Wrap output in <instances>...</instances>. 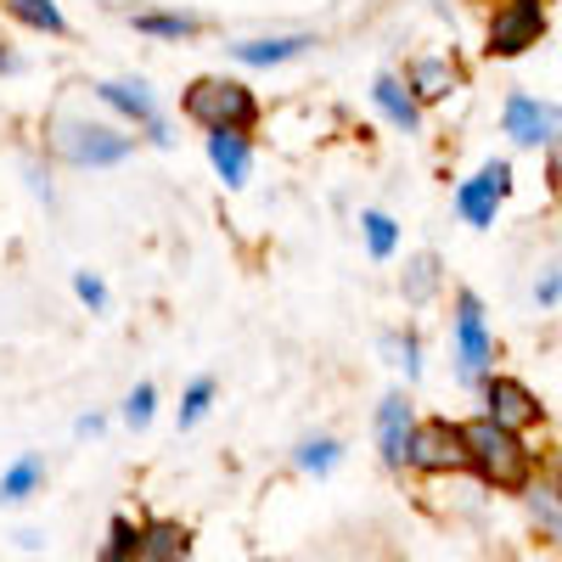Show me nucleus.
<instances>
[{
  "instance_id": "f257e3e1",
  "label": "nucleus",
  "mask_w": 562,
  "mask_h": 562,
  "mask_svg": "<svg viewBox=\"0 0 562 562\" xmlns=\"http://www.w3.org/2000/svg\"><path fill=\"white\" fill-rule=\"evenodd\" d=\"M461 439H467V467H473L484 484H495V490H524L529 484L535 456L524 450L518 428H506L495 416H479L461 428Z\"/></svg>"
},
{
  "instance_id": "f03ea898",
  "label": "nucleus",
  "mask_w": 562,
  "mask_h": 562,
  "mask_svg": "<svg viewBox=\"0 0 562 562\" xmlns=\"http://www.w3.org/2000/svg\"><path fill=\"white\" fill-rule=\"evenodd\" d=\"M186 119L203 124V130H254L259 119V102H254V90L237 85V79H198L192 90H186Z\"/></svg>"
},
{
  "instance_id": "7ed1b4c3",
  "label": "nucleus",
  "mask_w": 562,
  "mask_h": 562,
  "mask_svg": "<svg viewBox=\"0 0 562 562\" xmlns=\"http://www.w3.org/2000/svg\"><path fill=\"white\" fill-rule=\"evenodd\" d=\"M57 153L74 164V169H108V164H124L135 153V140L119 135V130H102V124H57Z\"/></svg>"
},
{
  "instance_id": "20e7f679",
  "label": "nucleus",
  "mask_w": 562,
  "mask_h": 562,
  "mask_svg": "<svg viewBox=\"0 0 562 562\" xmlns=\"http://www.w3.org/2000/svg\"><path fill=\"white\" fill-rule=\"evenodd\" d=\"M546 34V0H506L490 18V52L495 57H524Z\"/></svg>"
},
{
  "instance_id": "39448f33",
  "label": "nucleus",
  "mask_w": 562,
  "mask_h": 562,
  "mask_svg": "<svg viewBox=\"0 0 562 562\" xmlns=\"http://www.w3.org/2000/svg\"><path fill=\"white\" fill-rule=\"evenodd\" d=\"M411 467H416V473H461V467H467V439H461L456 422H416Z\"/></svg>"
},
{
  "instance_id": "423d86ee",
  "label": "nucleus",
  "mask_w": 562,
  "mask_h": 562,
  "mask_svg": "<svg viewBox=\"0 0 562 562\" xmlns=\"http://www.w3.org/2000/svg\"><path fill=\"white\" fill-rule=\"evenodd\" d=\"M490 333H484V310H479V299L473 293H461L456 299V366H461V378L473 383V378H484V366H490Z\"/></svg>"
},
{
  "instance_id": "0eeeda50",
  "label": "nucleus",
  "mask_w": 562,
  "mask_h": 562,
  "mask_svg": "<svg viewBox=\"0 0 562 562\" xmlns=\"http://www.w3.org/2000/svg\"><path fill=\"white\" fill-rule=\"evenodd\" d=\"M506 186H512V169L495 158V164H484L473 180H467L461 186V192H456V209H461V220L467 225H495V209H501V198H506Z\"/></svg>"
},
{
  "instance_id": "6e6552de",
  "label": "nucleus",
  "mask_w": 562,
  "mask_h": 562,
  "mask_svg": "<svg viewBox=\"0 0 562 562\" xmlns=\"http://www.w3.org/2000/svg\"><path fill=\"white\" fill-rule=\"evenodd\" d=\"M501 124L518 147H546V140H557V130H562V113L551 102H535V97H512Z\"/></svg>"
},
{
  "instance_id": "1a4fd4ad",
  "label": "nucleus",
  "mask_w": 562,
  "mask_h": 562,
  "mask_svg": "<svg viewBox=\"0 0 562 562\" xmlns=\"http://www.w3.org/2000/svg\"><path fill=\"white\" fill-rule=\"evenodd\" d=\"M411 434H416V422H411L405 394H389L378 405V445H383V461L389 467H405L411 461Z\"/></svg>"
},
{
  "instance_id": "9d476101",
  "label": "nucleus",
  "mask_w": 562,
  "mask_h": 562,
  "mask_svg": "<svg viewBox=\"0 0 562 562\" xmlns=\"http://www.w3.org/2000/svg\"><path fill=\"white\" fill-rule=\"evenodd\" d=\"M484 400H490V416L506 422V428H529V422H540V400H535L518 378H495V383L484 389Z\"/></svg>"
},
{
  "instance_id": "9b49d317",
  "label": "nucleus",
  "mask_w": 562,
  "mask_h": 562,
  "mask_svg": "<svg viewBox=\"0 0 562 562\" xmlns=\"http://www.w3.org/2000/svg\"><path fill=\"white\" fill-rule=\"evenodd\" d=\"M209 164L220 169L225 186H243L248 180V164H254L243 130H209Z\"/></svg>"
},
{
  "instance_id": "f8f14e48",
  "label": "nucleus",
  "mask_w": 562,
  "mask_h": 562,
  "mask_svg": "<svg viewBox=\"0 0 562 562\" xmlns=\"http://www.w3.org/2000/svg\"><path fill=\"white\" fill-rule=\"evenodd\" d=\"M310 34H281V40H243V45H231V57L248 63V68H270V63H288L299 52H310Z\"/></svg>"
},
{
  "instance_id": "ddd939ff",
  "label": "nucleus",
  "mask_w": 562,
  "mask_h": 562,
  "mask_svg": "<svg viewBox=\"0 0 562 562\" xmlns=\"http://www.w3.org/2000/svg\"><path fill=\"white\" fill-rule=\"evenodd\" d=\"M97 97L108 102V108H119L124 119H135V124H158V102L147 97V85H119V79H108V85H97Z\"/></svg>"
},
{
  "instance_id": "4468645a",
  "label": "nucleus",
  "mask_w": 562,
  "mask_h": 562,
  "mask_svg": "<svg viewBox=\"0 0 562 562\" xmlns=\"http://www.w3.org/2000/svg\"><path fill=\"white\" fill-rule=\"evenodd\" d=\"M371 102H378V108H383V113H389L400 130H416V124H422L416 90H411V85H400V79H389V74H383L378 85H371Z\"/></svg>"
},
{
  "instance_id": "2eb2a0df",
  "label": "nucleus",
  "mask_w": 562,
  "mask_h": 562,
  "mask_svg": "<svg viewBox=\"0 0 562 562\" xmlns=\"http://www.w3.org/2000/svg\"><path fill=\"white\" fill-rule=\"evenodd\" d=\"M411 90H416V102H445L450 90H456L450 63H439V57H422V63H411Z\"/></svg>"
},
{
  "instance_id": "dca6fc26",
  "label": "nucleus",
  "mask_w": 562,
  "mask_h": 562,
  "mask_svg": "<svg viewBox=\"0 0 562 562\" xmlns=\"http://www.w3.org/2000/svg\"><path fill=\"white\" fill-rule=\"evenodd\" d=\"M186 551H192V540H186V529H175V524H153V529H140V551H135V557L169 562V557H186Z\"/></svg>"
},
{
  "instance_id": "f3484780",
  "label": "nucleus",
  "mask_w": 562,
  "mask_h": 562,
  "mask_svg": "<svg viewBox=\"0 0 562 562\" xmlns=\"http://www.w3.org/2000/svg\"><path fill=\"white\" fill-rule=\"evenodd\" d=\"M40 479H45V461L40 456H18L7 467V479H0V501H29L40 490Z\"/></svg>"
},
{
  "instance_id": "a211bd4d",
  "label": "nucleus",
  "mask_w": 562,
  "mask_h": 562,
  "mask_svg": "<svg viewBox=\"0 0 562 562\" xmlns=\"http://www.w3.org/2000/svg\"><path fill=\"white\" fill-rule=\"evenodd\" d=\"M18 23H29V29H40V34H63L68 23H63V12H57V0H0Z\"/></svg>"
},
{
  "instance_id": "6ab92c4d",
  "label": "nucleus",
  "mask_w": 562,
  "mask_h": 562,
  "mask_svg": "<svg viewBox=\"0 0 562 562\" xmlns=\"http://www.w3.org/2000/svg\"><path fill=\"white\" fill-rule=\"evenodd\" d=\"M135 29H140V34H158V40H192L203 23H198V18H175V12H140Z\"/></svg>"
},
{
  "instance_id": "aec40b11",
  "label": "nucleus",
  "mask_w": 562,
  "mask_h": 562,
  "mask_svg": "<svg viewBox=\"0 0 562 562\" xmlns=\"http://www.w3.org/2000/svg\"><path fill=\"white\" fill-rule=\"evenodd\" d=\"M338 456H344L338 439H304V445H299V467H304V473H315V479H321V473H333Z\"/></svg>"
},
{
  "instance_id": "412c9836",
  "label": "nucleus",
  "mask_w": 562,
  "mask_h": 562,
  "mask_svg": "<svg viewBox=\"0 0 562 562\" xmlns=\"http://www.w3.org/2000/svg\"><path fill=\"white\" fill-rule=\"evenodd\" d=\"M434 288H439V259H434V254L411 259V276H405V299H411V304H422V299H428Z\"/></svg>"
},
{
  "instance_id": "4be33fe9",
  "label": "nucleus",
  "mask_w": 562,
  "mask_h": 562,
  "mask_svg": "<svg viewBox=\"0 0 562 562\" xmlns=\"http://www.w3.org/2000/svg\"><path fill=\"white\" fill-rule=\"evenodd\" d=\"M360 225H366V248L378 254V259H389V254H394V243H400V231H394V220H389V214H378V209H371V214H366Z\"/></svg>"
},
{
  "instance_id": "5701e85b",
  "label": "nucleus",
  "mask_w": 562,
  "mask_h": 562,
  "mask_svg": "<svg viewBox=\"0 0 562 562\" xmlns=\"http://www.w3.org/2000/svg\"><path fill=\"white\" fill-rule=\"evenodd\" d=\"M214 405V378H198L192 389H186V405H180V428H192V422H203Z\"/></svg>"
},
{
  "instance_id": "b1692460",
  "label": "nucleus",
  "mask_w": 562,
  "mask_h": 562,
  "mask_svg": "<svg viewBox=\"0 0 562 562\" xmlns=\"http://www.w3.org/2000/svg\"><path fill=\"white\" fill-rule=\"evenodd\" d=\"M153 405H158V394H153V383H140L130 400H124V416H130V428H147L153 422Z\"/></svg>"
},
{
  "instance_id": "393cba45",
  "label": "nucleus",
  "mask_w": 562,
  "mask_h": 562,
  "mask_svg": "<svg viewBox=\"0 0 562 562\" xmlns=\"http://www.w3.org/2000/svg\"><path fill=\"white\" fill-rule=\"evenodd\" d=\"M140 551V535L124 524V518H113V540H108V551L102 557H113V562H124V557H135Z\"/></svg>"
},
{
  "instance_id": "a878e982",
  "label": "nucleus",
  "mask_w": 562,
  "mask_h": 562,
  "mask_svg": "<svg viewBox=\"0 0 562 562\" xmlns=\"http://www.w3.org/2000/svg\"><path fill=\"white\" fill-rule=\"evenodd\" d=\"M535 512L551 529H562V490H535Z\"/></svg>"
},
{
  "instance_id": "bb28decb",
  "label": "nucleus",
  "mask_w": 562,
  "mask_h": 562,
  "mask_svg": "<svg viewBox=\"0 0 562 562\" xmlns=\"http://www.w3.org/2000/svg\"><path fill=\"white\" fill-rule=\"evenodd\" d=\"M74 293H79L90 310H108V288H102L97 276H74Z\"/></svg>"
},
{
  "instance_id": "cd10ccee",
  "label": "nucleus",
  "mask_w": 562,
  "mask_h": 562,
  "mask_svg": "<svg viewBox=\"0 0 562 562\" xmlns=\"http://www.w3.org/2000/svg\"><path fill=\"white\" fill-rule=\"evenodd\" d=\"M389 355H394V366H405V378H416V338H389Z\"/></svg>"
},
{
  "instance_id": "c85d7f7f",
  "label": "nucleus",
  "mask_w": 562,
  "mask_h": 562,
  "mask_svg": "<svg viewBox=\"0 0 562 562\" xmlns=\"http://www.w3.org/2000/svg\"><path fill=\"white\" fill-rule=\"evenodd\" d=\"M535 299H540V304H551V299H562V270L540 281V288H535Z\"/></svg>"
},
{
  "instance_id": "c756f323",
  "label": "nucleus",
  "mask_w": 562,
  "mask_h": 562,
  "mask_svg": "<svg viewBox=\"0 0 562 562\" xmlns=\"http://www.w3.org/2000/svg\"><path fill=\"white\" fill-rule=\"evenodd\" d=\"M551 186H557V192H562V135L551 140Z\"/></svg>"
},
{
  "instance_id": "7c9ffc66",
  "label": "nucleus",
  "mask_w": 562,
  "mask_h": 562,
  "mask_svg": "<svg viewBox=\"0 0 562 562\" xmlns=\"http://www.w3.org/2000/svg\"><path fill=\"white\" fill-rule=\"evenodd\" d=\"M18 63H12V52H7V45H0V74H12Z\"/></svg>"
}]
</instances>
